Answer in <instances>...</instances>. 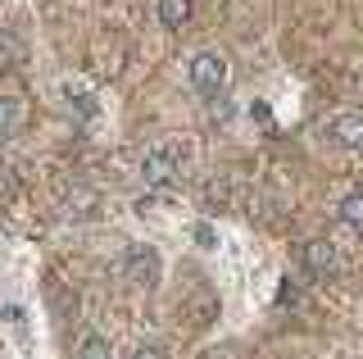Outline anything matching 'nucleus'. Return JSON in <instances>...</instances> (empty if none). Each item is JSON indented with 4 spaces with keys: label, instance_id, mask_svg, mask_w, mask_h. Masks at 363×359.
Returning a JSON list of instances; mask_svg holds the SVG:
<instances>
[{
    "label": "nucleus",
    "instance_id": "10",
    "mask_svg": "<svg viewBox=\"0 0 363 359\" xmlns=\"http://www.w3.org/2000/svg\"><path fill=\"white\" fill-rule=\"evenodd\" d=\"M77 355H86V359H100V355H109V341H105V336H96V332H86L82 341H77Z\"/></svg>",
    "mask_w": 363,
    "mask_h": 359
},
{
    "label": "nucleus",
    "instance_id": "2",
    "mask_svg": "<svg viewBox=\"0 0 363 359\" xmlns=\"http://www.w3.org/2000/svg\"><path fill=\"white\" fill-rule=\"evenodd\" d=\"M191 87H196L200 96H218L227 87V60L218 50H200L196 60H191Z\"/></svg>",
    "mask_w": 363,
    "mask_h": 359
},
{
    "label": "nucleus",
    "instance_id": "1",
    "mask_svg": "<svg viewBox=\"0 0 363 359\" xmlns=\"http://www.w3.org/2000/svg\"><path fill=\"white\" fill-rule=\"evenodd\" d=\"M123 268H128V277L136 287H159V277H164V260H159V250L155 245H128V255H123Z\"/></svg>",
    "mask_w": 363,
    "mask_h": 359
},
{
    "label": "nucleus",
    "instance_id": "7",
    "mask_svg": "<svg viewBox=\"0 0 363 359\" xmlns=\"http://www.w3.org/2000/svg\"><path fill=\"white\" fill-rule=\"evenodd\" d=\"M191 0H159V23H164L168 32H177V28H186L191 23Z\"/></svg>",
    "mask_w": 363,
    "mask_h": 359
},
{
    "label": "nucleus",
    "instance_id": "8",
    "mask_svg": "<svg viewBox=\"0 0 363 359\" xmlns=\"http://www.w3.org/2000/svg\"><path fill=\"white\" fill-rule=\"evenodd\" d=\"M23 100L18 96H0V137H14V132L23 128Z\"/></svg>",
    "mask_w": 363,
    "mask_h": 359
},
{
    "label": "nucleus",
    "instance_id": "6",
    "mask_svg": "<svg viewBox=\"0 0 363 359\" xmlns=\"http://www.w3.org/2000/svg\"><path fill=\"white\" fill-rule=\"evenodd\" d=\"M64 105L73 109L77 118H96V96H91V87L86 82H64Z\"/></svg>",
    "mask_w": 363,
    "mask_h": 359
},
{
    "label": "nucleus",
    "instance_id": "11",
    "mask_svg": "<svg viewBox=\"0 0 363 359\" xmlns=\"http://www.w3.org/2000/svg\"><path fill=\"white\" fill-rule=\"evenodd\" d=\"M191 232H196V245H200V250H213V245H218V237H213V228H209V223H196Z\"/></svg>",
    "mask_w": 363,
    "mask_h": 359
},
{
    "label": "nucleus",
    "instance_id": "12",
    "mask_svg": "<svg viewBox=\"0 0 363 359\" xmlns=\"http://www.w3.org/2000/svg\"><path fill=\"white\" fill-rule=\"evenodd\" d=\"M277 300H281V305H295V300H300V287H295V282H281V291H277Z\"/></svg>",
    "mask_w": 363,
    "mask_h": 359
},
{
    "label": "nucleus",
    "instance_id": "5",
    "mask_svg": "<svg viewBox=\"0 0 363 359\" xmlns=\"http://www.w3.org/2000/svg\"><path fill=\"white\" fill-rule=\"evenodd\" d=\"M327 137H332L336 145H345V150H363V114H336L332 123H327Z\"/></svg>",
    "mask_w": 363,
    "mask_h": 359
},
{
    "label": "nucleus",
    "instance_id": "9",
    "mask_svg": "<svg viewBox=\"0 0 363 359\" xmlns=\"http://www.w3.org/2000/svg\"><path fill=\"white\" fill-rule=\"evenodd\" d=\"M340 223H345V228H354L359 237H363V187L340 196Z\"/></svg>",
    "mask_w": 363,
    "mask_h": 359
},
{
    "label": "nucleus",
    "instance_id": "4",
    "mask_svg": "<svg viewBox=\"0 0 363 359\" xmlns=\"http://www.w3.org/2000/svg\"><path fill=\"white\" fill-rule=\"evenodd\" d=\"M300 264L309 268L313 277H332V273H340V250L327 237H313V241L300 245Z\"/></svg>",
    "mask_w": 363,
    "mask_h": 359
},
{
    "label": "nucleus",
    "instance_id": "3",
    "mask_svg": "<svg viewBox=\"0 0 363 359\" xmlns=\"http://www.w3.org/2000/svg\"><path fill=\"white\" fill-rule=\"evenodd\" d=\"M177 177V160H173V145H150L141 160V182L159 192V187H168Z\"/></svg>",
    "mask_w": 363,
    "mask_h": 359
}]
</instances>
